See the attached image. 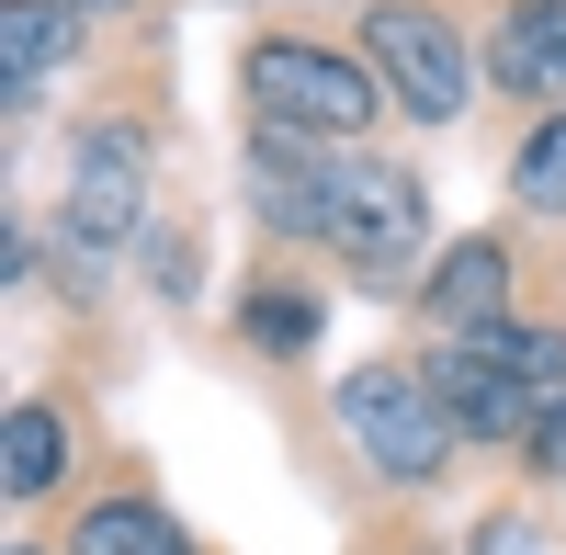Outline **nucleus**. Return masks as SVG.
Listing matches in <instances>:
<instances>
[{"instance_id": "14", "label": "nucleus", "mask_w": 566, "mask_h": 555, "mask_svg": "<svg viewBox=\"0 0 566 555\" xmlns=\"http://www.w3.org/2000/svg\"><path fill=\"white\" fill-rule=\"evenodd\" d=\"M239 329H250L261 352H306V341H317V306H306V295H250Z\"/></svg>"}, {"instance_id": "10", "label": "nucleus", "mask_w": 566, "mask_h": 555, "mask_svg": "<svg viewBox=\"0 0 566 555\" xmlns=\"http://www.w3.org/2000/svg\"><path fill=\"white\" fill-rule=\"evenodd\" d=\"M69 45H80L69 0H0V91H12V103H34V80L57 69Z\"/></svg>"}, {"instance_id": "9", "label": "nucleus", "mask_w": 566, "mask_h": 555, "mask_svg": "<svg viewBox=\"0 0 566 555\" xmlns=\"http://www.w3.org/2000/svg\"><path fill=\"white\" fill-rule=\"evenodd\" d=\"M488 80L510 103H566V0H510L488 34Z\"/></svg>"}, {"instance_id": "12", "label": "nucleus", "mask_w": 566, "mask_h": 555, "mask_svg": "<svg viewBox=\"0 0 566 555\" xmlns=\"http://www.w3.org/2000/svg\"><path fill=\"white\" fill-rule=\"evenodd\" d=\"M69 555H193V544H181V522L148 511V499H103V511H80Z\"/></svg>"}, {"instance_id": "4", "label": "nucleus", "mask_w": 566, "mask_h": 555, "mask_svg": "<svg viewBox=\"0 0 566 555\" xmlns=\"http://www.w3.org/2000/svg\"><path fill=\"white\" fill-rule=\"evenodd\" d=\"M328 250H340L374 295H397V272L419 250V170L397 159H340V227H328Z\"/></svg>"}, {"instance_id": "11", "label": "nucleus", "mask_w": 566, "mask_h": 555, "mask_svg": "<svg viewBox=\"0 0 566 555\" xmlns=\"http://www.w3.org/2000/svg\"><path fill=\"white\" fill-rule=\"evenodd\" d=\"M57 477H69V420H57L45 397H23L12 431H0V488H12V499H45Z\"/></svg>"}, {"instance_id": "5", "label": "nucleus", "mask_w": 566, "mask_h": 555, "mask_svg": "<svg viewBox=\"0 0 566 555\" xmlns=\"http://www.w3.org/2000/svg\"><path fill=\"white\" fill-rule=\"evenodd\" d=\"M136 216H148V136H136V125H91L80 159H69V205H57L69 250L91 261V250L136 239Z\"/></svg>"}, {"instance_id": "6", "label": "nucleus", "mask_w": 566, "mask_h": 555, "mask_svg": "<svg viewBox=\"0 0 566 555\" xmlns=\"http://www.w3.org/2000/svg\"><path fill=\"white\" fill-rule=\"evenodd\" d=\"M250 205H261L272 239H328V227H340V148L250 125Z\"/></svg>"}, {"instance_id": "13", "label": "nucleus", "mask_w": 566, "mask_h": 555, "mask_svg": "<svg viewBox=\"0 0 566 555\" xmlns=\"http://www.w3.org/2000/svg\"><path fill=\"white\" fill-rule=\"evenodd\" d=\"M510 205L533 216H566V114H544L522 148H510Z\"/></svg>"}, {"instance_id": "7", "label": "nucleus", "mask_w": 566, "mask_h": 555, "mask_svg": "<svg viewBox=\"0 0 566 555\" xmlns=\"http://www.w3.org/2000/svg\"><path fill=\"white\" fill-rule=\"evenodd\" d=\"M419 375H431V397L453 408V431H464V442H522V431H533V408H544L522 375H510V352H499V341H442Z\"/></svg>"}, {"instance_id": "3", "label": "nucleus", "mask_w": 566, "mask_h": 555, "mask_svg": "<svg viewBox=\"0 0 566 555\" xmlns=\"http://www.w3.org/2000/svg\"><path fill=\"white\" fill-rule=\"evenodd\" d=\"M363 57L386 80V103L419 114V125H453L476 103V45H464V23L431 12V0H374L363 12Z\"/></svg>"}, {"instance_id": "2", "label": "nucleus", "mask_w": 566, "mask_h": 555, "mask_svg": "<svg viewBox=\"0 0 566 555\" xmlns=\"http://www.w3.org/2000/svg\"><path fill=\"white\" fill-rule=\"evenodd\" d=\"M328 408H340L352 453H363L374 477H397V488H431V477L453 465V442H464L419 363H352V375L328 386Z\"/></svg>"}, {"instance_id": "16", "label": "nucleus", "mask_w": 566, "mask_h": 555, "mask_svg": "<svg viewBox=\"0 0 566 555\" xmlns=\"http://www.w3.org/2000/svg\"><path fill=\"white\" fill-rule=\"evenodd\" d=\"M476 555H544V522L533 511H499V522H476Z\"/></svg>"}, {"instance_id": "18", "label": "nucleus", "mask_w": 566, "mask_h": 555, "mask_svg": "<svg viewBox=\"0 0 566 555\" xmlns=\"http://www.w3.org/2000/svg\"><path fill=\"white\" fill-rule=\"evenodd\" d=\"M12 555H45V544H12Z\"/></svg>"}, {"instance_id": "1", "label": "nucleus", "mask_w": 566, "mask_h": 555, "mask_svg": "<svg viewBox=\"0 0 566 555\" xmlns=\"http://www.w3.org/2000/svg\"><path fill=\"white\" fill-rule=\"evenodd\" d=\"M239 91H250L261 125L317 136V148H340V136H363L374 114H386L374 57H352V45H306V34H261L250 57H239Z\"/></svg>"}, {"instance_id": "8", "label": "nucleus", "mask_w": 566, "mask_h": 555, "mask_svg": "<svg viewBox=\"0 0 566 555\" xmlns=\"http://www.w3.org/2000/svg\"><path fill=\"white\" fill-rule=\"evenodd\" d=\"M419 295H431V329H442V341H488V329H510V239H453L442 272H431Z\"/></svg>"}, {"instance_id": "15", "label": "nucleus", "mask_w": 566, "mask_h": 555, "mask_svg": "<svg viewBox=\"0 0 566 555\" xmlns=\"http://www.w3.org/2000/svg\"><path fill=\"white\" fill-rule=\"evenodd\" d=\"M522 453H533L544 477H566V386H555V397L533 408V431H522Z\"/></svg>"}, {"instance_id": "17", "label": "nucleus", "mask_w": 566, "mask_h": 555, "mask_svg": "<svg viewBox=\"0 0 566 555\" xmlns=\"http://www.w3.org/2000/svg\"><path fill=\"white\" fill-rule=\"evenodd\" d=\"M69 12H80V23H103V12H125V0H69Z\"/></svg>"}]
</instances>
